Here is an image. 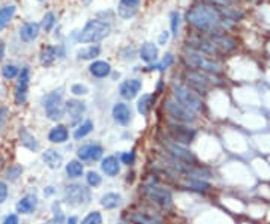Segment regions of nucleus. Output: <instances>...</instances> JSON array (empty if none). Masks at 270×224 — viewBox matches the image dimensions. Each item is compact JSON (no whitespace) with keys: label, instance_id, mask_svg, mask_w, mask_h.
Wrapping results in <instances>:
<instances>
[{"label":"nucleus","instance_id":"obj_20","mask_svg":"<svg viewBox=\"0 0 270 224\" xmlns=\"http://www.w3.org/2000/svg\"><path fill=\"white\" fill-rule=\"evenodd\" d=\"M68 139H69V131H68L66 125H62V124L54 125L48 132V142H51L54 145H62V143L68 142Z\"/></svg>","mask_w":270,"mask_h":224},{"label":"nucleus","instance_id":"obj_40","mask_svg":"<svg viewBox=\"0 0 270 224\" xmlns=\"http://www.w3.org/2000/svg\"><path fill=\"white\" fill-rule=\"evenodd\" d=\"M122 164L125 166H132L135 163V152L134 150H126L120 155V160H119Z\"/></svg>","mask_w":270,"mask_h":224},{"label":"nucleus","instance_id":"obj_46","mask_svg":"<svg viewBox=\"0 0 270 224\" xmlns=\"http://www.w3.org/2000/svg\"><path fill=\"white\" fill-rule=\"evenodd\" d=\"M206 2H210L213 5H230L233 2H236V0H206Z\"/></svg>","mask_w":270,"mask_h":224},{"label":"nucleus","instance_id":"obj_51","mask_svg":"<svg viewBox=\"0 0 270 224\" xmlns=\"http://www.w3.org/2000/svg\"><path fill=\"white\" fill-rule=\"evenodd\" d=\"M41 224H53V221H51V220H48V221H45V223H41Z\"/></svg>","mask_w":270,"mask_h":224},{"label":"nucleus","instance_id":"obj_33","mask_svg":"<svg viewBox=\"0 0 270 224\" xmlns=\"http://www.w3.org/2000/svg\"><path fill=\"white\" fill-rule=\"evenodd\" d=\"M86 182L90 188H96L102 184V176L98 173V171L90 170V171H87V175H86Z\"/></svg>","mask_w":270,"mask_h":224},{"label":"nucleus","instance_id":"obj_32","mask_svg":"<svg viewBox=\"0 0 270 224\" xmlns=\"http://www.w3.org/2000/svg\"><path fill=\"white\" fill-rule=\"evenodd\" d=\"M14 14H15V6L14 5L5 6V8L0 9V30L6 27V24L12 20Z\"/></svg>","mask_w":270,"mask_h":224},{"label":"nucleus","instance_id":"obj_41","mask_svg":"<svg viewBox=\"0 0 270 224\" xmlns=\"http://www.w3.org/2000/svg\"><path fill=\"white\" fill-rule=\"evenodd\" d=\"M179 24H180V15L179 12H171V33L174 37H177V30H179Z\"/></svg>","mask_w":270,"mask_h":224},{"label":"nucleus","instance_id":"obj_37","mask_svg":"<svg viewBox=\"0 0 270 224\" xmlns=\"http://www.w3.org/2000/svg\"><path fill=\"white\" fill-rule=\"evenodd\" d=\"M174 63V56L171 55V53H168V55H165V57L161 60V63L159 65H156V66H152L150 70H158V71H165V70H168V68L171 66Z\"/></svg>","mask_w":270,"mask_h":224},{"label":"nucleus","instance_id":"obj_16","mask_svg":"<svg viewBox=\"0 0 270 224\" xmlns=\"http://www.w3.org/2000/svg\"><path fill=\"white\" fill-rule=\"evenodd\" d=\"M111 113H113L114 120L122 127L129 125V122L132 120V110L128 104H125V102H116L113 106Z\"/></svg>","mask_w":270,"mask_h":224},{"label":"nucleus","instance_id":"obj_23","mask_svg":"<svg viewBox=\"0 0 270 224\" xmlns=\"http://www.w3.org/2000/svg\"><path fill=\"white\" fill-rule=\"evenodd\" d=\"M20 143L23 148L29 149L30 152H36V150H39V142L36 140V137L29 132L26 128H21L20 130Z\"/></svg>","mask_w":270,"mask_h":224},{"label":"nucleus","instance_id":"obj_9","mask_svg":"<svg viewBox=\"0 0 270 224\" xmlns=\"http://www.w3.org/2000/svg\"><path fill=\"white\" fill-rule=\"evenodd\" d=\"M165 112L174 119L177 122H182V124H191L195 120V116L192 112H189L188 109H185L183 106H180L177 101L168 99L165 101Z\"/></svg>","mask_w":270,"mask_h":224},{"label":"nucleus","instance_id":"obj_1","mask_svg":"<svg viewBox=\"0 0 270 224\" xmlns=\"http://www.w3.org/2000/svg\"><path fill=\"white\" fill-rule=\"evenodd\" d=\"M188 23L200 30H212L221 23V14L213 6L207 5H198L192 8L188 15Z\"/></svg>","mask_w":270,"mask_h":224},{"label":"nucleus","instance_id":"obj_22","mask_svg":"<svg viewBox=\"0 0 270 224\" xmlns=\"http://www.w3.org/2000/svg\"><path fill=\"white\" fill-rule=\"evenodd\" d=\"M89 71L96 78H105L111 73V65L105 60H96L89 66Z\"/></svg>","mask_w":270,"mask_h":224},{"label":"nucleus","instance_id":"obj_42","mask_svg":"<svg viewBox=\"0 0 270 224\" xmlns=\"http://www.w3.org/2000/svg\"><path fill=\"white\" fill-rule=\"evenodd\" d=\"M71 92L74 93V95H77V96H80V95H87V92H89V89H87V86H84V84H74L71 88Z\"/></svg>","mask_w":270,"mask_h":224},{"label":"nucleus","instance_id":"obj_17","mask_svg":"<svg viewBox=\"0 0 270 224\" xmlns=\"http://www.w3.org/2000/svg\"><path fill=\"white\" fill-rule=\"evenodd\" d=\"M140 2L141 0H120L117 6L119 17H122L123 20H129L132 17H135L140 8Z\"/></svg>","mask_w":270,"mask_h":224},{"label":"nucleus","instance_id":"obj_3","mask_svg":"<svg viewBox=\"0 0 270 224\" xmlns=\"http://www.w3.org/2000/svg\"><path fill=\"white\" fill-rule=\"evenodd\" d=\"M42 107L50 120L57 122L65 116V104H63V92L53 91L42 98Z\"/></svg>","mask_w":270,"mask_h":224},{"label":"nucleus","instance_id":"obj_45","mask_svg":"<svg viewBox=\"0 0 270 224\" xmlns=\"http://www.w3.org/2000/svg\"><path fill=\"white\" fill-rule=\"evenodd\" d=\"M168 38H170V32H167V30H164L159 35V39H158V44H161V45H165L167 44V41H168Z\"/></svg>","mask_w":270,"mask_h":224},{"label":"nucleus","instance_id":"obj_49","mask_svg":"<svg viewBox=\"0 0 270 224\" xmlns=\"http://www.w3.org/2000/svg\"><path fill=\"white\" fill-rule=\"evenodd\" d=\"M53 193H54V188H53V187H47V189L44 191V194H45V196H51Z\"/></svg>","mask_w":270,"mask_h":224},{"label":"nucleus","instance_id":"obj_10","mask_svg":"<svg viewBox=\"0 0 270 224\" xmlns=\"http://www.w3.org/2000/svg\"><path fill=\"white\" fill-rule=\"evenodd\" d=\"M168 135L174 143L185 146V145H189L194 140L195 131L189 127H185V125L171 124V125H168Z\"/></svg>","mask_w":270,"mask_h":224},{"label":"nucleus","instance_id":"obj_4","mask_svg":"<svg viewBox=\"0 0 270 224\" xmlns=\"http://www.w3.org/2000/svg\"><path fill=\"white\" fill-rule=\"evenodd\" d=\"M92 200L90 189L81 184H71L65 189V203L72 208H80V206L89 205Z\"/></svg>","mask_w":270,"mask_h":224},{"label":"nucleus","instance_id":"obj_19","mask_svg":"<svg viewBox=\"0 0 270 224\" xmlns=\"http://www.w3.org/2000/svg\"><path fill=\"white\" fill-rule=\"evenodd\" d=\"M101 170L102 173L110 176V178H114L120 173V161L117 157L114 155H108V157L102 158L101 160Z\"/></svg>","mask_w":270,"mask_h":224},{"label":"nucleus","instance_id":"obj_6","mask_svg":"<svg viewBox=\"0 0 270 224\" xmlns=\"http://www.w3.org/2000/svg\"><path fill=\"white\" fill-rule=\"evenodd\" d=\"M143 194L146 196L152 203L161 206V208H168L173 203V194L170 189L162 188L158 185H144Z\"/></svg>","mask_w":270,"mask_h":224},{"label":"nucleus","instance_id":"obj_43","mask_svg":"<svg viewBox=\"0 0 270 224\" xmlns=\"http://www.w3.org/2000/svg\"><path fill=\"white\" fill-rule=\"evenodd\" d=\"M8 194H9L8 185H6L5 182L0 181V205L6 202V199H8Z\"/></svg>","mask_w":270,"mask_h":224},{"label":"nucleus","instance_id":"obj_29","mask_svg":"<svg viewBox=\"0 0 270 224\" xmlns=\"http://www.w3.org/2000/svg\"><path fill=\"white\" fill-rule=\"evenodd\" d=\"M153 101H155V98H153V95H150V93L141 95V98H140L138 102H137V110H138V113H140L141 116H147V114L150 113L152 107H153Z\"/></svg>","mask_w":270,"mask_h":224},{"label":"nucleus","instance_id":"obj_25","mask_svg":"<svg viewBox=\"0 0 270 224\" xmlns=\"http://www.w3.org/2000/svg\"><path fill=\"white\" fill-rule=\"evenodd\" d=\"M140 57L146 63H153L158 59V47L153 42H144L140 50Z\"/></svg>","mask_w":270,"mask_h":224},{"label":"nucleus","instance_id":"obj_26","mask_svg":"<svg viewBox=\"0 0 270 224\" xmlns=\"http://www.w3.org/2000/svg\"><path fill=\"white\" fill-rule=\"evenodd\" d=\"M57 59V48L53 47V45H47L41 50V55H39V60H41V65L48 68L51 66L54 62Z\"/></svg>","mask_w":270,"mask_h":224},{"label":"nucleus","instance_id":"obj_27","mask_svg":"<svg viewBox=\"0 0 270 224\" xmlns=\"http://www.w3.org/2000/svg\"><path fill=\"white\" fill-rule=\"evenodd\" d=\"M65 171L69 179H78L84 173V166L81 164L80 160H72L65 166Z\"/></svg>","mask_w":270,"mask_h":224},{"label":"nucleus","instance_id":"obj_2","mask_svg":"<svg viewBox=\"0 0 270 224\" xmlns=\"http://www.w3.org/2000/svg\"><path fill=\"white\" fill-rule=\"evenodd\" d=\"M111 27L108 23L101 21V20H90L86 23L83 30L78 35V41L83 44H95L102 39H105L110 35Z\"/></svg>","mask_w":270,"mask_h":224},{"label":"nucleus","instance_id":"obj_15","mask_svg":"<svg viewBox=\"0 0 270 224\" xmlns=\"http://www.w3.org/2000/svg\"><path fill=\"white\" fill-rule=\"evenodd\" d=\"M141 88H143V81L140 78H129V80H125L120 84L119 93H120V96L123 99L131 101V99H134L140 93Z\"/></svg>","mask_w":270,"mask_h":224},{"label":"nucleus","instance_id":"obj_24","mask_svg":"<svg viewBox=\"0 0 270 224\" xmlns=\"http://www.w3.org/2000/svg\"><path fill=\"white\" fill-rule=\"evenodd\" d=\"M39 24L38 23H26L21 29H20V38L24 42H30L33 39L38 38L39 35Z\"/></svg>","mask_w":270,"mask_h":224},{"label":"nucleus","instance_id":"obj_8","mask_svg":"<svg viewBox=\"0 0 270 224\" xmlns=\"http://www.w3.org/2000/svg\"><path fill=\"white\" fill-rule=\"evenodd\" d=\"M128 220L134 224H164V218L159 212L152 209H134L129 211Z\"/></svg>","mask_w":270,"mask_h":224},{"label":"nucleus","instance_id":"obj_18","mask_svg":"<svg viewBox=\"0 0 270 224\" xmlns=\"http://www.w3.org/2000/svg\"><path fill=\"white\" fill-rule=\"evenodd\" d=\"M36 206H38V197H36V194L30 193V194H26L18 200V203L15 205V209H17L18 214L27 215V214H32L36 209Z\"/></svg>","mask_w":270,"mask_h":224},{"label":"nucleus","instance_id":"obj_50","mask_svg":"<svg viewBox=\"0 0 270 224\" xmlns=\"http://www.w3.org/2000/svg\"><path fill=\"white\" fill-rule=\"evenodd\" d=\"M119 224H134V223H131V221H120Z\"/></svg>","mask_w":270,"mask_h":224},{"label":"nucleus","instance_id":"obj_47","mask_svg":"<svg viewBox=\"0 0 270 224\" xmlns=\"http://www.w3.org/2000/svg\"><path fill=\"white\" fill-rule=\"evenodd\" d=\"M65 224H78V217H77V215L66 217V220H65Z\"/></svg>","mask_w":270,"mask_h":224},{"label":"nucleus","instance_id":"obj_11","mask_svg":"<svg viewBox=\"0 0 270 224\" xmlns=\"http://www.w3.org/2000/svg\"><path fill=\"white\" fill-rule=\"evenodd\" d=\"M29 84H30V70L29 66H24L23 70L18 74V80L15 84V102L18 106H21L26 102L27 92H29Z\"/></svg>","mask_w":270,"mask_h":224},{"label":"nucleus","instance_id":"obj_5","mask_svg":"<svg viewBox=\"0 0 270 224\" xmlns=\"http://www.w3.org/2000/svg\"><path fill=\"white\" fill-rule=\"evenodd\" d=\"M173 95L179 104L188 109L189 112H192V113L203 112V101L198 98V95H195L191 89L183 88V86H174Z\"/></svg>","mask_w":270,"mask_h":224},{"label":"nucleus","instance_id":"obj_34","mask_svg":"<svg viewBox=\"0 0 270 224\" xmlns=\"http://www.w3.org/2000/svg\"><path fill=\"white\" fill-rule=\"evenodd\" d=\"M21 175H23V167H21L20 164H12V166L6 170V179L11 181V182L17 181Z\"/></svg>","mask_w":270,"mask_h":224},{"label":"nucleus","instance_id":"obj_30","mask_svg":"<svg viewBox=\"0 0 270 224\" xmlns=\"http://www.w3.org/2000/svg\"><path fill=\"white\" fill-rule=\"evenodd\" d=\"M101 55V47L99 45H89V47H84L81 50H78V59L81 60H93L96 59L98 56Z\"/></svg>","mask_w":270,"mask_h":224},{"label":"nucleus","instance_id":"obj_21","mask_svg":"<svg viewBox=\"0 0 270 224\" xmlns=\"http://www.w3.org/2000/svg\"><path fill=\"white\" fill-rule=\"evenodd\" d=\"M42 161L45 163L47 167H50L53 170H57L63 166V157L54 149H47L42 153Z\"/></svg>","mask_w":270,"mask_h":224},{"label":"nucleus","instance_id":"obj_28","mask_svg":"<svg viewBox=\"0 0 270 224\" xmlns=\"http://www.w3.org/2000/svg\"><path fill=\"white\" fill-rule=\"evenodd\" d=\"M120 200H122V196L119 193H105L101 197L99 203L104 209H116L120 205Z\"/></svg>","mask_w":270,"mask_h":224},{"label":"nucleus","instance_id":"obj_35","mask_svg":"<svg viewBox=\"0 0 270 224\" xmlns=\"http://www.w3.org/2000/svg\"><path fill=\"white\" fill-rule=\"evenodd\" d=\"M65 220H66V217H65L63 211L60 209V205L54 203L53 205V218H51L53 224H65Z\"/></svg>","mask_w":270,"mask_h":224},{"label":"nucleus","instance_id":"obj_7","mask_svg":"<svg viewBox=\"0 0 270 224\" xmlns=\"http://www.w3.org/2000/svg\"><path fill=\"white\" fill-rule=\"evenodd\" d=\"M185 60L189 66L201 70L203 73H218L219 66L216 65L213 60H209L206 56H203L200 51L197 50H189L185 53Z\"/></svg>","mask_w":270,"mask_h":224},{"label":"nucleus","instance_id":"obj_12","mask_svg":"<svg viewBox=\"0 0 270 224\" xmlns=\"http://www.w3.org/2000/svg\"><path fill=\"white\" fill-rule=\"evenodd\" d=\"M65 113L69 117L71 125H80L83 114L86 113V106L84 102L80 99H69L65 102Z\"/></svg>","mask_w":270,"mask_h":224},{"label":"nucleus","instance_id":"obj_13","mask_svg":"<svg viewBox=\"0 0 270 224\" xmlns=\"http://www.w3.org/2000/svg\"><path fill=\"white\" fill-rule=\"evenodd\" d=\"M80 161H99L104 157V148L98 143H86L77 149Z\"/></svg>","mask_w":270,"mask_h":224},{"label":"nucleus","instance_id":"obj_48","mask_svg":"<svg viewBox=\"0 0 270 224\" xmlns=\"http://www.w3.org/2000/svg\"><path fill=\"white\" fill-rule=\"evenodd\" d=\"M5 57V45L0 42V60Z\"/></svg>","mask_w":270,"mask_h":224},{"label":"nucleus","instance_id":"obj_38","mask_svg":"<svg viewBox=\"0 0 270 224\" xmlns=\"http://www.w3.org/2000/svg\"><path fill=\"white\" fill-rule=\"evenodd\" d=\"M18 74H20V71H18V68H17L15 65H12V63L5 65V66L2 68V75H3L6 80H12V78H15V77H18Z\"/></svg>","mask_w":270,"mask_h":224},{"label":"nucleus","instance_id":"obj_31","mask_svg":"<svg viewBox=\"0 0 270 224\" xmlns=\"http://www.w3.org/2000/svg\"><path fill=\"white\" fill-rule=\"evenodd\" d=\"M93 128H95V125H93L92 120H90V119L84 120V122H81L80 125H77V128H75V131H74V139H75V140L84 139V137H87L90 132L93 131Z\"/></svg>","mask_w":270,"mask_h":224},{"label":"nucleus","instance_id":"obj_39","mask_svg":"<svg viewBox=\"0 0 270 224\" xmlns=\"http://www.w3.org/2000/svg\"><path fill=\"white\" fill-rule=\"evenodd\" d=\"M54 24H56V15H54L53 12H47L44 15V19H42V27H44V30L45 32H50L54 27Z\"/></svg>","mask_w":270,"mask_h":224},{"label":"nucleus","instance_id":"obj_36","mask_svg":"<svg viewBox=\"0 0 270 224\" xmlns=\"http://www.w3.org/2000/svg\"><path fill=\"white\" fill-rule=\"evenodd\" d=\"M81 224H102V215H101V212H98V211L89 212L81 220Z\"/></svg>","mask_w":270,"mask_h":224},{"label":"nucleus","instance_id":"obj_14","mask_svg":"<svg viewBox=\"0 0 270 224\" xmlns=\"http://www.w3.org/2000/svg\"><path fill=\"white\" fill-rule=\"evenodd\" d=\"M168 155L173 160H177L180 163H186V164H195V157L194 155L185 149L182 145H177V143H167L165 145Z\"/></svg>","mask_w":270,"mask_h":224},{"label":"nucleus","instance_id":"obj_44","mask_svg":"<svg viewBox=\"0 0 270 224\" xmlns=\"http://www.w3.org/2000/svg\"><path fill=\"white\" fill-rule=\"evenodd\" d=\"M3 224H20V221H18V215H17V214H9V215H6Z\"/></svg>","mask_w":270,"mask_h":224}]
</instances>
